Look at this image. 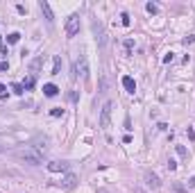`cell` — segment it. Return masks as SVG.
Instances as JSON below:
<instances>
[{
  "label": "cell",
  "instance_id": "20",
  "mask_svg": "<svg viewBox=\"0 0 195 193\" xmlns=\"http://www.w3.org/2000/svg\"><path fill=\"white\" fill-rule=\"evenodd\" d=\"M50 116H55V118H59V116H64V109H61V107H55V109L50 111Z\"/></svg>",
  "mask_w": 195,
  "mask_h": 193
},
{
  "label": "cell",
  "instance_id": "21",
  "mask_svg": "<svg viewBox=\"0 0 195 193\" xmlns=\"http://www.w3.org/2000/svg\"><path fill=\"white\" fill-rule=\"evenodd\" d=\"M172 191H177V193H186V191H184V186L179 184V182H172Z\"/></svg>",
  "mask_w": 195,
  "mask_h": 193
},
{
  "label": "cell",
  "instance_id": "6",
  "mask_svg": "<svg viewBox=\"0 0 195 193\" xmlns=\"http://www.w3.org/2000/svg\"><path fill=\"white\" fill-rule=\"evenodd\" d=\"M143 180H145V184L150 186V189H159V186H161L159 175H157V173H152V170H145V173H143Z\"/></svg>",
  "mask_w": 195,
  "mask_h": 193
},
{
  "label": "cell",
  "instance_id": "8",
  "mask_svg": "<svg viewBox=\"0 0 195 193\" xmlns=\"http://www.w3.org/2000/svg\"><path fill=\"white\" fill-rule=\"evenodd\" d=\"M59 184L64 186L66 191H73V189L77 186V175H75V173H66V175L61 177V182H59Z\"/></svg>",
  "mask_w": 195,
  "mask_h": 193
},
{
  "label": "cell",
  "instance_id": "7",
  "mask_svg": "<svg viewBox=\"0 0 195 193\" xmlns=\"http://www.w3.org/2000/svg\"><path fill=\"white\" fill-rule=\"evenodd\" d=\"M39 9H41L43 11V16H45V21H48V27H55V16H52V9H50V5H48V2H45V0H41V2H39Z\"/></svg>",
  "mask_w": 195,
  "mask_h": 193
},
{
  "label": "cell",
  "instance_id": "26",
  "mask_svg": "<svg viewBox=\"0 0 195 193\" xmlns=\"http://www.w3.org/2000/svg\"><path fill=\"white\" fill-rule=\"evenodd\" d=\"M175 168H177V164H175V161L170 159V161H168V170H175Z\"/></svg>",
  "mask_w": 195,
  "mask_h": 193
},
{
  "label": "cell",
  "instance_id": "4",
  "mask_svg": "<svg viewBox=\"0 0 195 193\" xmlns=\"http://www.w3.org/2000/svg\"><path fill=\"white\" fill-rule=\"evenodd\" d=\"M93 34H95V41H98V48L104 50V48H107V34H104V30H102L100 21H93Z\"/></svg>",
  "mask_w": 195,
  "mask_h": 193
},
{
  "label": "cell",
  "instance_id": "24",
  "mask_svg": "<svg viewBox=\"0 0 195 193\" xmlns=\"http://www.w3.org/2000/svg\"><path fill=\"white\" fill-rule=\"evenodd\" d=\"M172 59H175V55H172V53H168V55H166V57H163V64H170V62H172Z\"/></svg>",
  "mask_w": 195,
  "mask_h": 193
},
{
  "label": "cell",
  "instance_id": "13",
  "mask_svg": "<svg viewBox=\"0 0 195 193\" xmlns=\"http://www.w3.org/2000/svg\"><path fill=\"white\" fill-rule=\"evenodd\" d=\"M107 89H109V79H107V75L102 73V75H100V87H98V91H100V93H107Z\"/></svg>",
  "mask_w": 195,
  "mask_h": 193
},
{
  "label": "cell",
  "instance_id": "27",
  "mask_svg": "<svg viewBox=\"0 0 195 193\" xmlns=\"http://www.w3.org/2000/svg\"><path fill=\"white\" fill-rule=\"evenodd\" d=\"M9 68V64L7 62H0V70H7Z\"/></svg>",
  "mask_w": 195,
  "mask_h": 193
},
{
  "label": "cell",
  "instance_id": "3",
  "mask_svg": "<svg viewBox=\"0 0 195 193\" xmlns=\"http://www.w3.org/2000/svg\"><path fill=\"white\" fill-rule=\"evenodd\" d=\"M111 109H113V102H111V100H107V102L102 105V111H100V127H102V130H107V127H109Z\"/></svg>",
  "mask_w": 195,
  "mask_h": 193
},
{
  "label": "cell",
  "instance_id": "15",
  "mask_svg": "<svg viewBox=\"0 0 195 193\" xmlns=\"http://www.w3.org/2000/svg\"><path fill=\"white\" fill-rule=\"evenodd\" d=\"M175 150H177V155H179L182 159H188V150L184 148V145H175Z\"/></svg>",
  "mask_w": 195,
  "mask_h": 193
},
{
  "label": "cell",
  "instance_id": "12",
  "mask_svg": "<svg viewBox=\"0 0 195 193\" xmlns=\"http://www.w3.org/2000/svg\"><path fill=\"white\" fill-rule=\"evenodd\" d=\"M41 66H43V57H34L32 62H30V70H32V73H39Z\"/></svg>",
  "mask_w": 195,
  "mask_h": 193
},
{
  "label": "cell",
  "instance_id": "5",
  "mask_svg": "<svg viewBox=\"0 0 195 193\" xmlns=\"http://www.w3.org/2000/svg\"><path fill=\"white\" fill-rule=\"evenodd\" d=\"M79 32V16L77 14H70L66 21V36H75Z\"/></svg>",
  "mask_w": 195,
  "mask_h": 193
},
{
  "label": "cell",
  "instance_id": "14",
  "mask_svg": "<svg viewBox=\"0 0 195 193\" xmlns=\"http://www.w3.org/2000/svg\"><path fill=\"white\" fill-rule=\"evenodd\" d=\"M61 70V57L59 55H55V62H52V75H59Z\"/></svg>",
  "mask_w": 195,
  "mask_h": 193
},
{
  "label": "cell",
  "instance_id": "2",
  "mask_svg": "<svg viewBox=\"0 0 195 193\" xmlns=\"http://www.w3.org/2000/svg\"><path fill=\"white\" fill-rule=\"evenodd\" d=\"M16 157L21 159V161H25V164H32V166H39V164H41V155H39V152H32L30 148L27 150H18Z\"/></svg>",
  "mask_w": 195,
  "mask_h": 193
},
{
  "label": "cell",
  "instance_id": "29",
  "mask_svg": "<svg viewBox=\"0 0 195 193\" xmlns=\"http://www.w3.org/2000/svg\"><path fill=\"white\" fill-rule=\"evenodd\" d=\"M0 45H2V36H0Z\"/></svg>",
  "mask_w": 195,
  "mask_h": 193
},
{
  "label": "cell",
  "instance_id": "25",
  "mask_svg": "<svg viewBox=\"0 0 195 193\" xmlns=\"http://www.w3.org/2000/svg\"><path fill=\"white\" fill-rule=\"evenodd\" d=\"M5 91H7V87H5L2 82H0V98H5Z\"/></svg>",
  "mask_w": 195,
  "mask_h": 193
},
{
  "label": "cell",
  "instance_id": "23",
  "mask_svg": "<svg viewBox=\"0 0 195 193\" xmlns=\"http://www.w3.org/2000/svg\"><path fill=\"white\" fill-rule=\"evenodd\" d=\"M186 136H188L191 141L195 139V130H193V127H186Z\"/></svg>",
  "mask_w": 195,
  "mask_h": 193
},
{
  "label": "cell",
  "instance_id": "19",
  "mask_svg": "<svg viewBox=\"0 0 195 193\" xmlns=\"http://www.w3.org/2000/svg\"><path fill=\"white\" fill-rule=\"evenodd\" d=\"M120 18H123L120 23H123L125 27H129V25H132V21H129V14H120Z\"/></svg>",
  "mask_w": 195,
  "mask_h": 193
},
{
  "label": "cell",
  "instance_id": "28",
  "mask_svg": "<svg viewBox=\"0 0 195 193\" xmlns=\"http://www.w3.org/2000/svg\"><path fill=\"white\" fill-rule=\"evenodd\" d=\"M98 193H109V191H107V189H98Z\"/></svg>",
  "mask_w": 195,
  "mask_h": 193
},
{
  "label": "cell",
  "instance_id": "11",
  "mask_svg": "<svg viewBox=\"0 0 195 193\" xmlns=\"http://www.w3.org/2000/svg\"><path fill=\"white\" fill-rule=\"evenodd\" d=\"M43 93L48 98H55L57 93H59V89H57V84H43Z\"/></svg>",
  "mask_w": 195,
  "mask_h": 193
},
{
  "label": "cell",
  "instance_id": "22",
  "mask_svg": "<svg viewBox=\"0 0 195 193\" xmlns=\"http://www.w3.org/2000/svg\"><path fill=\"white\" fill-rule=\"evenodd\" d=\"M32 87H34V75H32V77H27L25 84H23V89H32Z\"/></svg>",
  "mask_w": 195,
  "mask_h": 193
},
{
  "label": "cell",
  "instance_id": "18",
  "mask_svg": "<svg viewBox=\"0 0 195 193\" xmlns=\"http://www.w3.org/2000/svg\"><path fill=\"white\" fill-rule=\"evenodd\" d=\"M145 9H147L150 14H157V11H159V7H157L154 2H147V5H145Z\"/></svg>",
  "mask_w": 195,
  "mask_h": 193
},
{
  "label": "cell",
  "instance_id": "9",
  "mask_svg": "<svg viewBox=\"0 0 195 193\" xmlns=\"http://www.w3.org/2000/svg\"><path fill=\"white\" fill-rule=\"evenodd\" d=\"M48 170L50 173H68V164L66 161H50L48 164Z\"/></svg>",
  "mask_w": 195,
  "mask_h": 193
},
{
  "label": "cell",
  "instance_id": "17",
  "mask_svg": "<svg viewBox=\"0 0 195 193\" xmlns=\"http://www.w3.org/2000/svg\"><path fill=\"white\" fill-rule=\"evenodd\" d=\"M18 39H21V34H18V32H11V34L7 36V43H16Z\"/></svg>",
  "mask_w": 195,
  "mask_h": 193
},
{
  "label": "cell",
  "instance_id": "16",
  "mask_svg": "<svg viewBox=\"0 0 195 193\" xmlns=\"http://www.w3.org/2000/svg\"><path fill=\"white\" fill-rule=\"evenodd\" d=\"M11 91H14L16 96H23V93H25V89H23V84H11Z\"/></svg>",
  "mask_w": 195,
  "mask_h": 193
},
{
  "label": "cell",
  "instance_id": "10",
  "mask_svg": "<svg viewBox=\"0 0 195 193\" xmlns=\"http://www.w3.org/2000/svg\"><path fill=\"white\" fill-rule=\"evenodd\" d=\"M123 87H125V91H127V93H134V91H136V82H134V77L125 75V77H123Z\"/></svg>",
  "mask_w": 195,
  "mask_h": 193
},
{
  "label": "cell",
  "instance_id": "1",
  "mask_svg": "<svg viewBox=\"0 0 195 193\" xmlns=\"http://www.w3.org/2000/svg\"><path fill=\"white\" fill-rule=\"evenodd\" d=\"M77 75L82 79L89 77V62H86V55L79 53V57H75V62H73V73H70V77L75 79Z\"/></svg>",
  "mask_w": 195,
  "mask_h": 193
}]
</instances>
